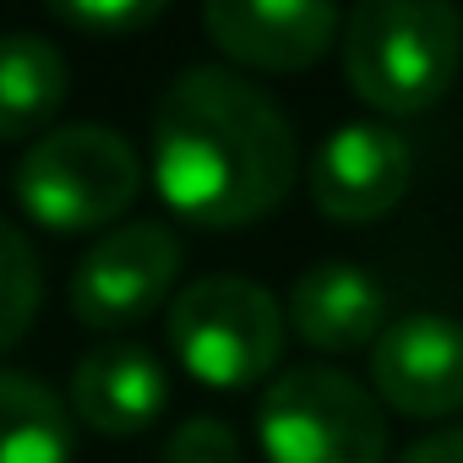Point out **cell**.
<instances>
[{"instance_id": "cell-13", "label": "cell", "mask_w": 463, "mask_h": 463, "mask_svg": "<svg viewBox=\"0 0 463 463\" xmlns=\"http://www.w3.org/2000/svg\"><path fill=\"white\" fill-rule=\"evenodd\" d=\"M71 447L66 398L28 371H0V463H71Z\"/></svg>"}, {"instance_id": "cell-2", "label": "cell", "mask_w": 463, "mask_h": 463, "mask_svg": "<svg viewBox=\"0 0 463 463\" xmlns=\"http://www.w3.org/2000/svg\"><path fill=\"white\" fill-rule=\"evenodd\" d=\"M463 71V17L447 0H360L344 23V77L382 115H420Z\"/></svg>"}, {"instance_id": "cell-10", "label": "cell", "mask_w": 463, "mask_h": 463, "mask_svg": "<svg viewBox=\"0 0 463 463\" xmlns=\"http://www.w3.org/2000/svg\"><path fill=\"white\" fill-rule=\"evenodd\" d=\"M284 317L300 333V344L322 354H360V349H376L387 333V289L365 268L333 257L295 279Z\"/></svg>"}, {"instance_id": "cell-15", "label": "cell", "mask_w": 463, "mask_h": 463, "mask_svg": "<svg viewBox=\"0 0 463 463\" xmlns=\"http://www.w3.org/2000/svg\"><path fill=\"white\" fill-rule=\"evenodd\" d=\"M158 463H241V436L218 414H196L164 441Z\"/></svg>"}, {"instance_id": "cell-14", "label": "cell", "mask_w": 463, "mask_h": 463, "mask_svg": "<svg viewBox=\"0 0 463 463\" xmlns=\"http://www.w3.org/2000/svg\"><path fill=\"white\" fill-rule=\"evenodd\" d=\"M44 300V268L33 241L12 218H0V354H6L39 317Z\"/></svg>"}, {"instance_id": "cell-5", "label": "cell", "mask_w": 463, "mask_h": 463, "mask_svg": "<svg viewBox=\"0 0 463 463\" xmlns=\"http://www.w3.org/2000/svg\"><path fill=\"white\" fill-rule=\"evenodd\" d=\"M268 463H387V414L376 392L333 365H289L257 398Z\"/></svg>"}, {"instance_id": "cell-8", "label": "cell", "mask_w": 463, "mask_h": 463, "mask_svg": "<svg viewBox=\"0 0 463 463\" xmlns=\"http://www.w3.org/2000/svg\"><path fill=\"white\" fill-rule=\"evenodd\" d=\"M376 403L409 420H447L463 409V322L441 311H409L387 322L371 349Z\"/></svg>"}, {"instance_id": "cell-1", "label": "cell", "mask_w": 463, "mask_h": 463, "mask_svg": "<svg viewBox=\"0 0 463 463\" xmlns=\"http://www.w3.org/2000/svg\"><path fill=\"white\" fill-rule=\"evenodd\" d=\"M300 169L295 126L268 88L223 66L180 71L153 104V185L196 229L268 218Z\"/></svg>"}, {"instance_id": "cell-9", "label": "cell", "mask_w": 463, "mask_h": 463, "mask_svg": "<svg viewBox=\"0 0 463 463\" xmlns=\"http://www.w3.org/2000/svg\"><path fill=\"white\" fill-rule=\"evenodd\" d=\"M202 28L229 61L251 71H306L344 33L327 0H213Z\"/></svg>"}, {"instance_id": "cell-7", "label": "cell", "mask_w": 463, "mask_h": 463, "mask_svg": "<svg viewBox=\"0 0 463 463\" xmlns=\"http://www.w3.org/2000/svg\"><path fill=\"white\" fill-rule=\"evenodd\" d=\"M414 180V147L387 120H344L311 158V202L333 223L387 218Z\"/></svg>"}, {"instance_id": "cell-11", "label": "cell", "mask_w": 463, "mask_h": 463, "mask_svg": "<svg viewBox=\"0 0 463 463\" xmlns=\"http://www.w3.org/2000/svg\"><path fill=\"white\" fill-rule=\"evenodd\" d=\"M169 403V376L147 344L115 338L77 360L71 414L99 436H142Z\"/></svg>"}, {"instance_id": "cell-6", "label": "cell", "mask_w": 463, "mask_h": 463, "mask_svg": "<svg viewBox=\"0 0 463 463\" xmlns=\"http://www.w3.org/2000/svg\"><path fill=\"white\" fill-rule=\"evenodd\" d=\"M180 262H185V251L175 241V229H164L153 218L115 223L109 235H99L82 251V262L71 268V311H77V322L93 327V333L147 322L158 306H169Z\"/></svg>"}, {"instance_id": "cell-16", "label": "cell", "mask_w": 463, "mask_h": 463, "mask_svg": "<svg viewBox=\"0 0 463 463\" xmlns=\"http://www.w3.org/2000/svg\"><path fill=\"white\" fill-rule=\"evenodd\" d=\"M55 17L71 23V28H82V33L126 39V33L147 28V23H158L164 6H158V0H120V6H55Z\"/></svg>"}, {"instance_id": "cell-3", "label": "cell", "mask_w": 463, "mask_h": 463, "mask_svg": "<svg viewBox=\"0 0 463 463\" xmlns=\"http://www.w3.org/2000/svg\"><path fill=\"white\" fill-rule=\"evenodd\" d=\"M12 191L23 213L55 235H88V229L109 235L142 191V158L115 126L71 120L28 142Z\"/></svg>"}, {"instance_id": "cell-17", "label": "cell", "mask_w": 463, "mask_h": 463, "mask_svg": "<svg viewBox=\"0 0 463 463\" xmlns=\"http://www.w3.org/2000/svg\"><path fill=\"white\" fill-rule=\"evenodd\" d=\"M398 463H463V425L458 430H436V436H420Z\"/></svg>"}, {"instance_id": "cell-12", "label": "cell", "mask_w": 463, "mask_h": 463, "mask_svg": "<svg viewBox=\"0 0 463 463\" xmlns=\"http://www.w3.org/2000/svg\"><path fill=\"white\" fill-rule=\"evenodd\" d=\"M71 66L44 33H0V142L44 137L66 104Z\"/></svg>"}, {"instance_id": "cell-4", "label": "cell", "mask_w": 463, "mask_h": 463, "mask_svg": "<svg viewBox=\"0 0 463 463\" xmlns=\"http://www.w3.org/2000/svg\"><path fill=\"white\" fill-rule=\"evenodd\" d=\"M169 349L202 387H257L284 360V306L257 279L207 273L169 300Z\"/></svg>"}]
</instances>
